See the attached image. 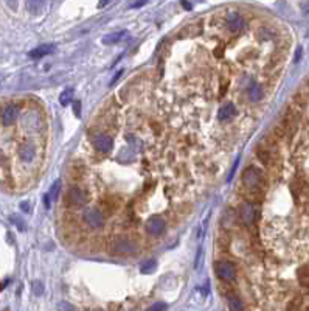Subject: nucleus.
<instances>
[{
	"label": "nucleus",
	"mask_w": 309,
	"mask_h": 311,
	"mask_svg": "<svg viewBox=\"0 0 309 311\" xmlns=\"http://www.w3.org/2000/svg\"><path fill=\"white\" fill-rule=\"evenodd\" d=\"M242 182L250 190H259L261 185H263V176L255 167H249L242 174Z\"/></svg>",
	"instance_id": "nucleus-1"
},
{
	"label": "nucleus",
	"mask_w": 309,
	"mask_h": 311,
	"mask_svg": "<svg viewBox=\"0 0 309 311\" xmlns=\"http://www.w3.org/2000/svg\"><path fill=\"white\" fill-rule=\"evenodd\" d=\"M110 249L112 252H117V254H132L137 251V244L130 238L118 237L110 241Z\"/></svg>",
	"instance_id": "nucleus-2"
},
{
	"label": "nucleus",
	"mask_w": 309,
	"mask_h": 311,
	"mask_svg": "<svg viewBox=\"0 0 309 311\" xmlns=\"http://www.w3.org/2000/svg\"><path fill=\"white\" fill-rule=\"evenodd\" d=\"M214 272H216V276L222 280H233L236 276V269L235 266L232 265L230 261H218L216 266H214Z\"/></svg>",
	"instance_id": "nucleus-3"
},
{
	"label": "nucleus",
	"mask_w": 309,
	"mask_h": 311,
	"mask_svg": "<svg viewBox=\"0 0 309 311\" xmlns=\"http://www.w3.org/2000/svg\"><path fill=\"white\" fill-rule=\"evenodd\" d=\"M165 229V221L163 218H160L158 215L151 216L148 221H146V230L153 235V237H158Z\"/></svg>",
	"instance_id": "nucleus-4"
},
{
	"label": "nucleus",
	"mask_w": 309,
	"mask_h": 311,
	"mask_svg": "<svg viewBox=\"0 0 309 311\" xmlns=\"http://www.w3.org/2000/svg\"><path fill=\"white\" fill-rule=\"evenodd\" d=\"M226 22H227L229 30L233 31V33L241 31L242 28H244V25H246L244 17H242L239 13H229L227 17H226Z\"/></svg>",
	"instance_id": "nucleus-5"
},
{
	"label": "nucleus",
	"mask_w": 309,
	"mask_h": 311,
	"mask_svg": "<svg viewBox=\"0 0 309 311\" xmlns=\"http://www.w3.org/2000/svg\"><path fill=\"white\" fill-rule=\"evenodd\" d=\"M84 221H86L90 227L98 229L103 226V215L97 209H87L86 212H84Z\"/></svg>",
	"instance_id": "nucleus-6"
},
{
	"label": "nucleus",
	"mask_w": 309,
	"mask_h": 311,
	"mask_svg": "<svg viewBox=\"0 0 309 311\" xmlns=\"http://www.w3.org/2000/svg\"><path fill=\"white\" fill-rule=\"evenodd\" d=\"M67 199H69V204H70V205L81 207V205L86 204V195L82 193L81 188H78V187H72L70 190H69Z\"/></svg>",
	"instance_id": "nucleus-7"
},
{
	"label": "nucleus",
	"mask_w": 309,
	"mask_h": 311,
	"mask_svg": "<svg viewBox=\"0 0 309 311\" xmlns=\"http://www.w3.org/2000/svg\"><path fill=\"white\" fill-rule=\"evenodd\" d=\"M93 145H95V148L98 149V151H103V153H109L112 146H114V142H112V139L104 136V134H100L97 136L95 139H93Z\"/></svg>",
	"instance_id": "nucleus-8"
},
{
	"label": "nucleus",
	"mask_w": 309,
	"mask_h": 311,
	"mask_svg": "<svg viewBox=\"0 0 309 311\" xmlns=\"http://www.w3.org/2000/svg\"><path fill=\"white\" fill-rule=\"evenodd\" d=\"M53 50H54V45L42 44L39 47H36V49H33L28 55H30V58H33V59H39V58H44V56H47V55L53 53Z\"/></svg>",
	"instance_id": "nucleus-9"
},
{
	"label": "nucleus",
	"mask_w": 309,
	"mask_h": 311,
	"mask_svg": "<svg viewBox=\"0 0 309 311\" xmlns=\"http://www.w3.org/2000/svg\"><path fill=\"white\" fill-rule=\"evenodd\" d=\"M235 115H236V108H235L233 103H226V105H224L219 109V112H218V118L221 121H227V120L233 118Z\"/></svg>",
	"instance_id": "nucleus-10"
},
{
	"label": "nucleus",
	"mask_w": 309,
	"mask_h": 311,
	"mask_svg": "<svg viewBox=\"0 0 309 311\" xmlns=\"http://www.w3.org/2000/svg\"><path fill=\"white\" fill-rule=\"evenodd\" d=\"M239 215L242 221H244L246 224H252L254 223V207H252L250 202H242L241 207H239Z\"/></svg>",
	"instance_id": "nucleus-11"
},
{
	"label": "nucleus",
	"mask_w": 309,
	"mask_h": 311,
	"mask_svg": "<svg viewBox=\"0 0 309 311\" xmlns=\"http://www.w3.org/2000/svg\"><path fill=\"white\" fill-rule=\"evenodd\" d=\"M47 5V0H26V9L28 13H31L34 16L41 14Z\"/></svg>",
	"instance_id": "nucleus-12"
},
{
	"label": "nucleus",
	"mask_w": 309,
	"mask_h": 311,
	"mask_svg": "<svg viewBox=\"0 0 309 311\" xmlns=\"http://www.w3.org/2000/svg\"><path fill=\"white\" fill-rule=\"evenodd\" d=\"M17 117V108L16 106H8L5 111H3V114H2V121H3V125L5 126H9V125H13L14 123V120Z\"/></svg>",
	"instance_id": "nucleus-13"
},
{
	"label": "nucleus",
	"mask_w": 309,
	"mask_h": 311,
	"mask_svg": "<svg viewBox=\"0 0 309 311\" xmlns=\"http://www.w3.org/2000/svg\"><path fill=\"white\" fill-rule=\"evenodd\" d=\"M34 154H36V151L31 145H24L21 148V157H22V160H25V162H31L34 159Z\"/></svg>",
	"instance_id": "nucleus-14"
},
{
	"label": "nucleus",
	"mask_w": 309,
	"mask_h": 311,
	"mask_svg": "<svg viewBox=\"0 0 309 311\" xmlns=\"http://www.w3.org/2000/svg\"><path fill=\"white\" fill-rule=\"evenodd\" d=\"M125 34H126V31H117V33L107 34V36H104V39H103V44H106V45L117 44V42H120L121 37H125Z\"/></svg>",
	"instance_id": "nucleus-15"
},
{
	"label": "nucleus",
	"mask_w": 309,
	"mask_h": 311,
	"mask_svg": "<svg viewBox=\"0 0 309 311\" xmlns=\"http://www.w3.org/2000/svg\"><path fill=\"white\" fill-rule=\"evenodd\" d=\"M249 97L252 101H259L263 97V89H261L259 84H252V87L249 89Z\"/></svg>",
	"instance_id": "nucleus-16"
},
{
	"label": "nucleus",
	"mask_w": 309,
	"mask_h": 311,
	"mask_svg": "<svg viewBox=\"0 0 309 311\" xmlns=\"http://www.w3.org/2000/svg\"><path fill=\"white\" fill-rule=\"evenodd\" d=\"M155 268H157L155 260H146L140 265V272H142V274H151V272L155 271Z\"/></svg>",
	"instance_id": "nucleus-17"
},
{
	"label": "nucleus",
	"mask_w": 309,
	"mask_h": 311,
	"mask_svg": "<svg viewBox=\"0 0 309 311\" xmlns=\"http://www.w3.org/2000/svg\"><path fill=\"white\" fill-rule=\"evenodd\" d=\"M298 280L305 288H309V265L303 266L300 271H298Z\"/></svg>",
	"instance_id": "nucleus-18"
},
{
	"label": "nucleus",
	"mask_w": 309,
	"mask_h": 311,
	"mask_svg": "<svg viewBox=\"0 0 309 311\" xmlns=\"http://www.w3.org/2000/svg\"><path fill=\"white\" fill-rule=\"evenodd\" d=\"M70 101H73V89H65L59 95V103L62 106H67Z\"/></svg>",
	"instance_id": "nucleus-19"
},
{
	"label": "nucleus",
	"mask_w": 309,
	"mask_h": 311,
	"mask_svg": "<svg viewBox=\"0 0 309 311\" xmlns=\"http://www.w3.org/2000/svg\"><path fill=\"white\" fill-rule=\"evenodd\" d=\"M61 193V181L58 179V181H54L52 188H50V193H49V198H50V201H56L58 199V196Z\"/></svg>",
	"instance_id": "nucleus-20"
},
{
	"label": "nucleus",
	"mask_w": 309,
	"mask_h": 311,
	"mask_svg": "<svg viewBox=\"0 0 309 311\" xmlns=\"http://www.w3.org/2000/svg\"><path fill=\"white\" fill-rule=\"evenodd\" d=\"M258 159L261 160L263 164H269V160H270V153H269V149H258Z\"/></svg>",
	"instance_id": "nucleus-21"
},
{
	"label": "nucleus",
	"mask_w": 309,
	"mask_h": 311,
	"mask_svg": "<svg viewBox=\"0 0 309 311\" xmlns=\"http://www.w3.org/2000/svg\"><path fill=\"white\" fill-rule=\"evenodd\" d=\"M33 293L36 294V296H42V293H44V285L41 283V282H33Z\"/></svg>",
	"instance_id": "nucleus-22"
},
{
	"label": "nucleus",
	"mask_w": 309,
	"mask_h": 311,
	"mask_svg": "<svg viewBox=\"0 0 309 311\" xmlns=\"http://www.w3.org/2000/svg\"><path fill=\"white\" fill-rule=\"evenodd\" d=\"M229 305H230V308H232V310H242V308H244V307H242V304L239 302V300H238V299H235V297H230Z\"/></svg>",
	"instance_id": "nucleus-23"
},
{
	"label": "nucleus",
	"mask_w": 309,
	"mask_h": 311,
	"mask_svg": "<svg viewBox=\"0 0 309 311\" xmlns=\"http://www.w3.org/2000/svg\"><path fill=\"white\" fill-rule=\"evenodd\" d=\"M11 221L17 226V229L19 230H25V223L21 220V218H19V216L17 215H14V216H11Z\"/></svg>",
	"instance_id": "nucleus-24"
},
{
	"label": "nucleus",
	"mask_w": 309,
	"mask_h": 311,
	"mask_svg": "<svg viewBox=\"0 0 309 311\" xmlns=\"http://www.w3.org/2000/svg\"><path fill=\"white\" fill-rule=\"evenodd\" d=\"M73 112H75V115H77V117H79L81 115V101H75L73 103Z\"/></svg>",
	"instance_id": "nucleus-25"
},
{
	"label": "nucleus",
	"mask_w": 309,
	"mask_h": 311,
	"mask_svg": "<svg viewBox=\"0 0 309 311\" xmlns=\"http://www.w3.org/2000/svg\"><path fill=\"white\" fill-rule=\"evenodd\" d=\"M5 2H6V5L9 8L13 9V11H16V9H17V0H5Z\"/></svg>",
	"instance_id": "nucleus-26"
},
{
	"label": "nucleus",
	"mask_w": 309,
	"mask_h": 311,
	"mask_svg": "<svg viewBox=\"0 0 309 311\" xmlns=\"http://www.w3.org/2000/svg\"><path fill=\"white\" fill-rule=\"evenodd\" d=\"M236 168H238V160H236V162L235 164H233V168H232V171H230V174H229V179H227V181L230 182L232 181V179H233V176H235V171H236Z\"/></svg>",
	"instance_id": "nucleus-27"
},
{
	"label": "nucleus",
	"mask_w": 309,
	"mask_h": 311,
	"mask_svg": "<svg viewBox=\"0 0 309 311\" xmlns=\"http://www.w3.org/2000/svg\"><path fill=\"white\" fill-rule=\"evenodd\" d=\"M165 308H166V305H165V304H162V302H160V304H154V305L151 307V310H153V311H157V310H165Z\"/></svg>",
	"instance_id": "nucleus-28"
},
{
	"label": "nucleus",
	"mask_w": 309,
	"mask_h": 311,
	"mask_svg": "<svg viewBox=\"0 0 309 311\" xmlns=\"http://www.w3.org/2000/svg\"><path fill=\"white\" fill-rule=\"evenodd\" d=\"M21 209H22L25 213H28V212H30V204H28L26 201H24V202L21 204Z\"/></svg>",
	"instance_id": "nucleus-29"
},
{
	"label": "nucleus",
	"mask_w": 309,
	"mask_h": 311,
	"mask_svg": "<svg viewBox=\"0 0 309 311\" xmlns=\"http://www.w3.org/2000/svg\"><path fill=\"white\" fill-rule=\"evenodd\" d=\"M148 2V0H138V2L137 3H134L132 5V8H138V6H142V5H145Z\"/></svg>",
	"instance_id": "nucleus-30"
},
{
	"label": "nucleus",
	"mask_w": 309,
	"mask_h": 311,
	"mask_svg": "<svg viewBox=\"0 0 309 311\" xmlns=\"http://www.w3.org/2000/svg\"><path fill=\"white\" fill-rule=\"evenodd\" d=\"M58 308H59V310H73V307H70V305H67V304H61Z\"/></svg>",
	"instance_id": "nucleus-31"
},
{
	"label": "nucleus",
	"mask_w": 309,
	"mask_h": 311,
	"mask_svg": "<svg viewBox=\"0 0 309 311\" xmlns=\"http://www.w3.org/2000/svg\"><path fill=\"white\" fill-rule=\"evenodd\" d=\"M110 2V0H100V3H98V8H103V6H106L107 3Z\"/></svg>",
	"instance_id": "nucleus-32"
},
{
	"label": "nucleus",
	"mask_w": 309,
	"mask_h": 311,
	"mask_svg": "<svg viewBox=\"0 0 309 311\" xmlns=\"http://www.w3.org/2000/svg\"><path fill=\"white\" fill-rule=\"evenodd\" d=\"M300 56H302V49H298V50H297V55H295V62H297L298 59H300Z\"/></svg>",
	"instance_id": "nucleus-33"
},
{
	"label": "nucleus",
	"mask_w": 309,
	"mask_h": 311,
	"mask_svg": "<svg viewBox=\"0 0 309 311\" xmlns=\"http://www.w3.org/2000/svg\"><path fill=\"white\" fill-rule=\"evenodd\" d=\"M182 5H183V8H186V9H190L191 8V5L186 2V0H182Z\"/></svg>",
	"instance_id": "nucleus-34"
}]
</instances>
